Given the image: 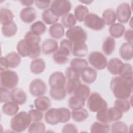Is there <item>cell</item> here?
<instances>
[{
    "label": "cell",
    "instance_id": "cb8c5ba5",
    "mask_svg": "<svg viewBox=\"0 0 133 133\" xmlns=\"http://www.w3.org/2000/svg\"><path fill=\"white\" fill-rule=\"evenodd\" d=\"M125 31V26L121 23H115L110 25L109 30V33L113 38L121 37Z\"/></svg>",
    "mask_w": 133,
    "mask_h": 133
},
{
    "label": "cell",
    "instance_id": "ac0fdd59",
    "mask_svg": "<svg viewBox=\"0 0 133 133\" xmlns=\"http://www.w3.org/2000/svg\"><path fill=\"white\" fill-rule=\"evenodd\" d=\"M72 54L77 57H84L88 52V47L85 42H76L73 43Z\"/></svg>",
    "mask_w": 133,
    "mask_h": 133
},
{
    "label": "cell",
    "instance_id": "4fadbf2b",
    "mask_svg": "<svg viewBox=\"0 0 133 133\" xmlns=\"http://www.w3.org/2000/svg\"><path fill=\"white\" fill-rule=\"evenodd\" d=\"M10 99L16 103L22 105L27 100V96L25 91L19 88H15L10 91Z\"/></svg>",
    "mask_w": 133,
    "mask_h": 133
},
{
    "label": "cell",
    "instance_id": "e0dca14e",
    "mask_svg": "<svg viewBox=\"0 0 133 133\" xmlns=\"http://www.w3.org/2000/svg\"><path fill=\"white\" fill-rule=\"evenodd\" d=\"M59 49L58 42L53 39H47L45 40L42 45V50L45 55L54 53Z\"/></svg>",
    "mask_w": 133,
    "mask_h": 133
},
{
    "label": "cell",
    "instance_id": "6f0895ef",
    "mask_svg": "<svg viewBox=\"0 0 133 133\" xmlns=\"http://www.w3.org/2000/svg\"><path fill=\"white\" fill-rule=\"evenodd\" d=\"M63 133L66 132H78V130L77 127L75 125L72 123H69L65 125L61 130Z\"/></svg>",
    "mask_w": 133,
    "mask_h": 133
},
{
    "label": "cell",
    "instance_id": "91938a15",
    "mask_svg": "<svg viewBox=\"0 0 133 133\" xmlns=\"http://www.w3.org/2000/svg\"><path fill=\"white\" fill-rule=\"evenodd\" d=\"M124 38L128 43H132L133 41V31L131 29L127 30L124 34Z\"/></svg>",
    "mask_w": 133,
    "mask_h": 133
},
{
    "label": "cell",
    "instance_id": "e575fe53",
    "mask_svg": "<svg viewBox=\"0 0 133 133\" xmlns=\"http://www.w3.org/2000/svg\"><path fill=\"white\" fill-rule=\"evenodd\" d=\"M110 130V127L108 124L100 122H94L90 127V132L94 133H108Z\"/></svg>",
    "mask_w": 133,
    "mask_h": 133
},
{
    "label": "cell",
    "instance_id": "f907efd6",
    "mask_svg": "<svg viewBox=\"0 0 133 133\" xmlns=\"http://www.w3.org/2000/svg\"><path fill=\"white\" fill-rule=\"evenodd\" d=\"M30 44V48L29 57L31 59H36L37 58L41 52V47L39 43L36 44Z\"/></svg>",
    "mask_w": 133,
    "mask_h": 133
},
{
    "label": "cell",
    "instance_id": "7bdbcfd3",
    "mask_svg": "<svg viewBox=\"0 0 133 133\" xmlns=\"http://www.w3.org/2000/svg\"><path fill=\"white\" fill-rule=\"evenodd\" d=\"M52 59L57 64H64L69 61V56L58 49L54 53Z\"/></svg>",
    "mask_w": 133,
    "mask_h": 133
},
{
    "label": "cell",
    "instance_id": "836d02e7",
    "mask_svg": "<svg viewBox=\"0 0 133 133\" xmlns=\"http://www.w3.org/2000/svg\"><path fill=\"white\" fill-rule=\"evenodd\" d=\"M70 66L75 71L81 73L85 68L88 66V62L84 59L74 58L71 61Z\"/></svg>",
    "mask_w": 133,
    "mask_h": 133
},
{
    "label": "cell",
    "instance_id": "603a6c76",
    "mask_svg": "<svg viewBox=\"0 0 133 133\" xmlns=\"http://www.w3.org/2000/svg\"><path fill=\"white\" fill-rule=\"evenodd\" d=\"M34 103L36 109L41 111H45L48 110L51 105V101L47 97L44 96L36 98L34 100Z\"/></svg>",
    "mask_w": 133,
    "mask_h": 133
},
{
    "label": "cell",
    "instance_id": "1f68e13d",
    "mask_svg": "<svg viewBox=\"0 0 133 133\" xmlns=\"http://www.w3.org/2000/svg\"><path fill=\"white\" fill-rule=\"evenodd\" d=\"M17 50L18 54L23 57H29L30 44L24 39L20 40L17 45Z\"/></svg>",
    "mask_w": 133,
    "mask_h": 133
},
{
    "label": "cell",
    "instance_id": "83f0119b",
    "mask_svg": "<svg viewBox=\"0 0 133 133\" xmlns=\"http://www.w3.org/2000/svg\"><path fill=\"white\" fill-rule=\"evenodd\" d=\"M14 15L12 11L6 8H1L0 9V22L2 25L13 22Z\"/></svg>",
    "mask_w": 133,
    "mask_h": 133
},
{
    "label": "cell",
    "instance_id": "5b68a950",
    "mask_svg": "<svg viewBox=\"0 0 133 133\" xmlns=\"http://www.w3.org/2000/svg\"><path fill=\"white\" fill-rule=\"evenodd\" d=\"M72 8L71 3L67 0H55L51 2L50 9L57 16H64Z\"/></svg>",
    "mask_w": 133,
    "mask_h": 133
},
{
    "label": "cell",
    "instance_id": "11a10c76",
    "mask_svg": "<svg viewBox=\"0 0 133 133\" xmlns=\"http://www.w3.org/2000/svg\"><path fill=\"white\" fill-rule=\"evenodd\" d=\"M10 92L9 91L8 89L1 87V102L2 103L9 101L10 99Z\"/></svg>",
    "mask_w": 133,
    "mask_h": 133
},
{
    "label": "cell",
    "instance_id": "4dcf8cb0",
    "mask_svg": "<svg viewBox=\"0 0 133 133\" xmlns=\"http://www.w3.org/2000/svg\"><path fill=\"white\" fill-rule=\"evenodd\" d=\"M17 26L14 22L2 25V33L6 37H10L14 36L17 32Z\"/></svg>",
    "mask_w": 133,
    "mask_h": 133
},
{
    "label": "cell",
    "instance_id": "681fc988",
    "mask_svg": "<svg viewBox=\"0 0 133 133\" xmlns=\"http://www.w3.org/2000/svg\"><path fill=\"white\" fill-rule=\"evenodd\" d=\"M72 42L68 39H63L60 42V47L58 49L69 56L72 51Z\"/></svg>",
    "mask_w": 133,
    "mask_h": 133
},
{
    "label": "cell",
    "instance_id": "c3c4849f",
    "mask_svg": "<svg viewBox=\"0 0 133 133\" xmlns=\"http://www.w3.org/2000/svg\"><path fill=\"white\" fill-rule=\"evenodd\" d=\"M45 125L43 122H33L29 126L28 132L30 133H42L45 132Z\"/></svg>",
    "mask_w": 133,
    "mask_h": 133
},
{
    "label": "cell",
    "instance_id": "be15d7a7",
    "mask_svg": "<svg viewBox=\"0 0 133 133\" xmlns=\"http://www.w3.org/2000/svg\"><path fill=\"white\" fill-rule=\"evenodd\" d=\"M81 2L84 3V4H85L86 5H89L90 3H91L92 2V1H80Z\"/></svg>",
    "mask_w": 133,
    "mask_h": 133
},
{
    "label": "cell",
    "instance_id": "9a60e30c",
    "mask_svg": "<svg viewBox=\"0 0 133 133\" xmlns=\"http://www.w3.org/2000/svg\"><path fill=\"white\" fill-rule=\"evenodd\" d=\"M122 60L117 58H113L110 59L107 64V68L108 71L114 75L119 74L123 65Z\"/></svg>",
    "mask_w": 133,
    "mask_h": 133
},
{
    "label": "cell",
    "instance_id": "ee69618b",
    "mask_svg": "<svg viewBox=\"0 0 133 133\" xmlns=\"http://www.w3.org/2000/svg\"><path fill=\"white\" fill-rule=\"evenodd\" d=\"M81 84L79 78H72L68 79L65 88L66 92L69 94H73L76 88Z\"/></svg>",
    "mask_w": 133,
    "mask_h": 133
},
{
    "label": "cell",
    "instance_id": "7402d4cb",
    "mask_svg": "<svg viewBox=\"0 0 133 133\" xmlns=\"http://www.w3.org/2000/svg\"><path fill=\"white\" fill-rule=\"evenodd\" d=\"M46 122L51 125H55L59 123V115L57 108H51L45 114Z\"/></svg>",
    "mask_w": 133,
    "mask_h": 133
},
{
    "label": "cell",
    "instance_id": "d590c367",
    "mask_svg": "<svg viewBox=\"0 0 133 133\" xmlns=\"http://www.w3.org/2000/svg\"><path fill=\"white\" fill-rule=\"evenodd\" d=\"M102 19L105 24L107 25H111L114 24L116 20L115 12L111 9H107L104 10L102 13Z\"/></svg>",
    "mask_w": 133,
    "mask_h": 133
},
{
    "label": "cell",
    "instance_id": "680465c9",
    "mask_svg": "<svg viewBox=\"0 0 133 133\" xmlns=\"http://www.w3.org/2000/svg\"><path fill=\"white\" fill-rule=\"evenodd\" d=\"M35 6L39 9H47L51 5V1H34Z\"/></svg>",
    "mask_w": 133,
    "mask_h": 133
},
{
    "label": "cell",
    "instance_id": "7c38bea8",
    "mask_svg": "<svg viewBox=\"0 0 133 133\" xmlns=\"http://www.w3.org/2000/svg\"><path fill=\"white\" fill-rule=\"evenodd\" d=\"M19 16L20 18L23 22L30 23L36 19L37 12L33 7H26L21 9Z\"/></svg>",
    "mask_w": 133,
    "mask_h": 133
},
{
    "label": "cell",
    "instance_id": "b9f144b4",
    "mask_svg": "<svg viewBox=\"0 0 133 133\" xmlns=\"http://www.w3.org/2000/svg\"><path fill=\"white\" fill-rule=\"evenodd\" d=\"M107 113L110 122L117 121L122 118L123 113L114 106L107 109Z\"/></svg>",
    "mask_w": 133,
    "mask_h": 133
},
{
    "label": "cell",
    "instance_id": "4316f807",
    "mask_svg": "<svg viewBox=\"0 0 133 133\" xmlns=\"http://www.w3.org/2000/svg\"><path fill=\"white\" fill-rule=\"evenodd\" d=\"M115 41L111 36L107 37L102 44V50L107 55H111L114 51L115 47Z\"/></svg>",
    "mask_w": 133,
    "mask_h": 133
},
{
    "label": "cell",
    "instance_id": "d6986e66",
    "mask_svg": "<svg viewBox=\"0 0 133 133\" xmlns=\"http://www.w3.org/2000/svg\"><path fill=\"white\" fill-rule=\"evenodd\" d=\"M4 58L8 68L12 69L17 67L21 61L20 55L15 51L7 54Z\"/></svg>",
    "mask_w": 133,
    "mask_h": 133
},
{
    "label": "cell",
    "instance_id": "f6af8a7d",
    "mask_svg": "<svg viewBox=\"0 0 133 133\" xmlns=\"http://www.w3.org/2000/svg\"><path fill=\"white\" fill-rule=\"evenodd\" d=\"M31 31L41 35L45 33L46 31V26L42 21L38 20L34 22L30 26Z\"/></svg>",
    "mask_w": 133,
    "mask_h": 133
},
{
    "label": "cell",
    "instance_id": "30bf717a",
    "mask_svg": "<svg viewBox=\"0 0 133 133\" xmlns=\"http://www.w3.org/2000/svg\"><path fill=\"white\" fill-rule=\"evenodd\" d=\"M47 87L45 83L40 78L32 80L29 85L30 94L36 97L44 96L46 92Z\"/></svg>",
    "mask_w": 133,
    "mask_h": 133
},
{
    "label": "cell",
    "instance_id": "9c48e42d",
    "mask_svg": "<svg viewBox=\"0 0 133 133\" xmlns=\"http://www.w3.org/2000/svg\"><path fill=\"white\" fill-rule=\"evenodd\" d=\"M116 19L122 23H127L131 18L132 14L131 7L127 3L119 4L116 10Z\"/></svg>",
    "mask_w": 133,
    "mask_h": 133
},
{
    "label": "cell",
    "instance_id": "60d3db41",
    "mask_svg": "<svg viewBox=\"0 0 133 133\" xmlns=\"http://www.w3.org/2000/svg\"><path fill=\"white\" fill-rule=\"evenodd\" d=\"M61 23L63 27L69 29L75 26L76 23V19L73 14L68 13L62 16Z\"/></svg>",
    "mask_w": 133,
    "mask_h": 133
},
{
    "label": "cell",
    "instance_id": "8d00e7d4",
    "mask_svg": "<svg viewBox=\"0 0 133 133\" xmlns=\"http://www.w3.org/2000/svg\"><path fill=\"white\" fill-rule=\"evenodd\" d=\"M49 95L55 100H61L66 97V91L64 87L51 88Z\"/></svg>",
    "mask_w": 133,
    "mask_h": 133
},
{
    "label": "cell",
    "instance_id": "db71d44e",
    "mask_svg": "<svg viewBox=\"0 0 133 133\" xmlns=\"http://www.w3.org/2000/svg\"><path fill=\"white\" fill-rule=\"evenodd\" d=\"M107 109L97 113L96 117V119L99 122L103 123H105V124H108L110 123L108 116V113H107Z\"/></svg>",
    "mask_w": 133,
    "mask_h": 133
},
{
    "label": "cell",
    "instance_id": "f1b7e54d",
    "mask_svg": "<svg viewBox=\"0 0 133 133\" xmlns=\"http://www.w3.org/2000/svg\"><path fill=\"white\" fill-rule=\"evenodd\" d=\"M73 119L76 122H82L85 121L89 116L88 111L83 108L73 110L71 113Z\"/></svg>",
    "mask_w": 133,
    "mask_h": 133
},
{
    "label": "cell",
    "instance_id": "52a82bcc",
    "mask_svg": "<svg viewBox=\"0 0 133 133\" xmlns=\"http://www.w3.org/2000/svg\"><path fill=\"white\" fill-rule=\"evenodd\" d=\"M84 23L86 26L94 31H100L105 25L102 18L94 13H89L84 20Z\"/></svg>",
    "mask_w": 133,
    "mask_h": 133
},
{
    "label": "cell",
    "instance_id": "d4e9b609",
    "mask_svg": "<svg viewBox=\"0 0 133 133\" xmlns=\"http://www.w3.org/2000/svg\"><path fill=\"white\" fill-rule=\"evenodd\" d=\"M2 110L4 114L8 116H13L18 112L19 107L18 104L12 101H9L3 104L2 108Z\"/></svg>",
    "mask_w": 133,
    "mask_h": 133
},
{
    "label": "cell",
    "instance_id": "44dd1931",
    "mask_svg": "<svg viewBox=\"0 0 133 133\" xmlns=\"http://www.w3.org/2000/svg\"><path fill=\"white\" fill-rule=\"evenodd\" d=\"M64 28L62 24L56 23L51 25L49 28V33L50 35L55 39L61 38L64 34Z\"/></svg>",
    "mask_w": 133,
    "mask_h": 133
},
{
    "label": "cell",
    "instance_id": "7dc6e473",
    "mask_svg": "<svg viewBox=\"0 0 133 133\" xmlns=\"http://www.w3.org/2000/svg\"><path fill=\"white\" fill-rule=\"evenodd\" d=\"M110 129L111 132L112 133H126L128 132V128L127 125L124 122L121 121H116L112 124Z\"/></svg>",
    "mask_w": 133,
    "mask_h": 133
},
{
    "label": "cell",
    "instance_id": "74e56055",
    "mask_svg": "<svg viewBox=\"0 0 133 133\" xmlns=\"http://www.w3.org/2000/svg\"><path fill=\"white\" fill-rule=\"evenodd\" d=\"M119 76L129 81H133L132 65L129 63H124L119 73Z\"/></svg>",
    "mask_w": 133,
    "mask_h": 133
},
{
    "label": "cell",
    "instance_id": "8992f818",
    "mask_svg": "<svg viewBox=\"0 0 133 133\" xmlns=\"http://www.w3.org/2000/svg\"><path fill=\"white\" fill-rule=\"evenodd\" d=\"M68 39L72 43L76 42H85L87 36L85 31L80 26H74L69 28L65 34Z\"/></svg>",
    "mask_w": 133,
    "mask_h": 133
},
{
    "label": "cell",
    "instance_id": "f5cc1de1",
    "mask_svg": "<svg viewBox=\"0 0 133 133\" xmlns=\"http://www.w3.org/2000/svg\"><path fill=\"white\" fill-rule=\"evenodd\" d=\"M28 114L30 117L31 121L33 122H39L43 118V113L41 111L36 109H31Z\"/></svg>",
    "mask_w": 133,
    "mask_h": 133
},
{
    "label": "cell",
    "instance_id": "7a4b0ae2",
    "mask_svg": "<svg viewBox=\"0 0 133 133\" xmlns=\"http://www.w3.org/2000/svg\"><path fill=\"white\" fill-rule=\"evenodd\" d=\"M31 122L28 113L25 111H21L15 114L11 118L10 127L15 132H21L29 127Z\"/></svg>",
    "mask_w": 133,
    "mask_h": 133
},
{
    "label": "cell",
    "instance_id": "3957f363",
    "mask_svg": "<svg viewBox=\"0 0 133 133\" xmlns=\"http://www.w3.org/2000/svg\"><path fill=\"white\" fill-rule=\"evenodd\" d=\"M87 106L90 111L95 113L108 109L107 102L98 92H92L89 95L87 101Z\"/></svg>",
    "mask_w": 133,
    "mask_h": 133
},
{
    "label": "cell",
    "instance_id": "6125c7cd",
    "mask_svg": "<svg viewBox=\"0 0 133 133\" xmlns=\"http://www.w3.org/2000/svg\"><path fill=\"white\" fill-rule=\"evenodd\" d=\"M20 3L22 4V5L24 6H26L27 7H30V6H31L33 4V3H34V1H20Z\"/></svg>",
    "mask_w": 133,
    "mask_h": 133
},
{
    "label": "cell",
    "instance_id": "bcb514c9",
    "mask_svg": "<svg viewBox=\"0 0 133 133\" xmlns=\"http://www.w3.org/2000/svg\"><path fill=\"white\" fill-rule=\"evenodd\" d=\"M58 109L59 123H65L71 118V113L70 111L66 108H59Z\"/></svg>",
    "mask_w": 133,
    "mask_h": 133
},
{
    "label": "cell",
    "instance_id": "484cf974",
    "mask_svg": "<svg viewBox=\"0 0 133 133\" xmlns=\"http://www.w3.org/2000/svg\"><path fill=\"white\" fill-rule=\"evenodd\" d=\"M90 92L89 87L85 84H81L76 88L73 94L74 96L86 101L90 95Z\"/></svg>",
    "mask_w": 133,
    "mask_h": 133
},
{
    "label": "cell",
    "instance_id": "d6a6232c",
    "mask_svg": "<svg viewBox=\"0 0 133 133\" xmlns=\"http://www.w3.org/2000/svg\"><path fill=\"white\" fill-rule=\"evenodd\" d=\"M89 14V10L87 7L83 5H79L76 7L74 11V15L77 20L79 22L84 21Z\"/></svg>",
    "mask_w": 133,
    "mask_h": 133
},
{
    "label": "cell",
    "instance_id": "f35d334b",
    "mask_svg": "<svg viewBox=\"0 0 133 133\" xmlns=\"http://www.w3.org/2000/svg\"><path fill=\"white\" fill-rule=\"evenodd\" d=\"M114 106L123 113L128 111L131 108V103L127 99H117L115 100Z\"/></svg>",
    "mask_w": 133,
    "mask_h": 133
},
{
    "label": "cell",
    "instance_id": "5bb4252c",
    "mask_svg": "<svg viewBox=\"0 0 133 133\" xmlns=\"http://www.w3.org/2000/svg\"><path fill=\"white\" fill-rule=\"evenodd\" d=\"M81 76L84 83L90 84L96 81L97 77V72L92 68L87 66L81 72Z\"/></svg>",
    "mask_w": 133,
    "mask_h": 133
},
{
    "label": "cell",
    "instance_id": "ba28073f",
    "mask_svg": "<svg viewBox=\"0 0 133 133\" xmlns=\"http://www.w3.org/2000/svg\"><path fill=\"white\" fill-rule=\"evenodd\" d=\"M88 62L97 70H103L105 68L107 64V59L102 52L93 51L88 56Z\"/></svg>",
    "mask_w": 133,
    "mask_h": 133
},
{
    "label": "cell",
    "instance_id": "277c9868",
    "mask_svg": "<svg viewBox=\"0 0 133 133\" xmlns=\"http://www.w3.org/2000/svg\"><path fill=\"white\" fill-rule=\"evenodd\" d=\"M0 78L1 87L8 89L15 88L19 82V77L17 73L10 70L1 71Z\"/></svg>",
    "mask_w": 133,
    "mask_h": 133
},
{
    "label": "cell",
    "instance_id": "ffe728a7",
    "mask_svg": "<svg viewBox=\"0 0 133 133\" xmlns=\"http://www.w3.org/2000/svg\"><path fill=\"white\" fill-rule=\"evenodd\" d=\"M46 68V63L44 60L41 58H36L32 61L30 69L31 72L35 74L43 73Z\"/></svg>",
    "mask_w": 133,
    "mask_h": 133
},
{
    "label": "cell",
    "instance_id": "6da1fadb",
    "mask_svg": "<svg viewBox=\"0 0 133 133\" xmlns=\"http://www.w3.org/2000/svg\"><path fill=\"white\" fill-rule=\"evenodd\" d=\"M133 81L124 79L120 76L113 77L110 82V88L117 99H127L132 92Z\"/></svg>",
    "mask_w": 133,
    "mask_h": 133
},
{
    "label": "cell",
    "instance_id": "9f6ffc18",
    "mask_svg": "<svg viewBox=\"0 0 133 133\" xmlns=\"http://www.w3.org/2000/svg\"><path fill=\"white\" fill-rule=\"evenodd\" d=\"M65 75L67 79L72 78H79L81 76V73L75 71L71 66L67 68L65 71Z\"/></svg>",
    "mask_w": 133,
    "mask_h": 133
},
{
    "label": "cell",
    "instance_id": "f546056e",
    "mask_svg": "<svg viewBox=\"0 0 133 133\" xmlns=\"http://www.w3.org/2000/svg\"><path fill=\"white\" fill-rule=\"evenodd\" d=\"M42 18L44 22L47 24L49 25H52L58 21L59 17L56 16L50 9H47L45 10L42 15Z\"/></svg>",
    "mask_w": 133,
    "mask_h": 133
},
{
    "label": "cell",
    "instance_id": "ab89813d",
    "mask_svg": "<svg viewBox=\"0 0 133 133\" xmlns=\"http://www.w3.org/2000/svg\"><path fill=\"white\" fill-rule=\"evenodd\" d=\"M85 104V101L75 96L71 97L68 101V105L72 110L83 108Z\"/></svg>",
    "mask_w": 133,
    "mask_h": 133
},
{
    "label": "cell",
    "instance_id": "816d5d0a",
    "mask_svg": "<svg viewBox=\"0 0 133 133\" xmlns=\"http://www.w3.org/2000/svg\"><path fill=\"white\" fill-rule=\"evenodd\" d=\"M24 39L28 43L31 44H39L41 42L40 35L34 33L31 31H28L24 35Z\"/></svg>",
    "mask_w": 133,
    "mask_h": 133
},
{
    "label": "cell",
    "instance_id": "8fae6325",
    "mask_svg": "<svg viewBox=\"0 0 133 133\" xmlns=\"http://www.w3.org/2000/svg\"><path fill=\"white\" fill-rule=\"evenodd\" d=\"M48 83L51 88L64 87L66 83V77L62 72H55L50 75Z\"/></svg>",
    "mask_w": 133,
    "mask_h": 133
},
{
    "label": "cell",
    "instance_id": "2e32d148",
    "mask_svg": "<svg viewBox=\"0 0 133 133\" xmlns=\"http://www.w3.org/2000/svg\"><path fill=\"white\" fill-rule=\"evenodd\" d=\"M119 55L121 57L126 61L130 60L133 57L132 43H124L119 48Z\"/></svg>",
    "mask_w": 133,
    "mask_h": 133
},
{
    "label": "cell",
    "instance_id": "94428289",
    "mask_svg": "<svg viewBox=\"0 0 133 133\" xmlns=\"http://www.w3.org/2000/svg\"><path fill=\"white\" fill-rule=\"evenodd\" d=\"M0 66H1V71L8 70V69L9 68L6 63V62L5 60L4 57H1V58Z\"/></svg>",
    "mask_w": 133,
    "mask_h": 133
}]
</instances>
